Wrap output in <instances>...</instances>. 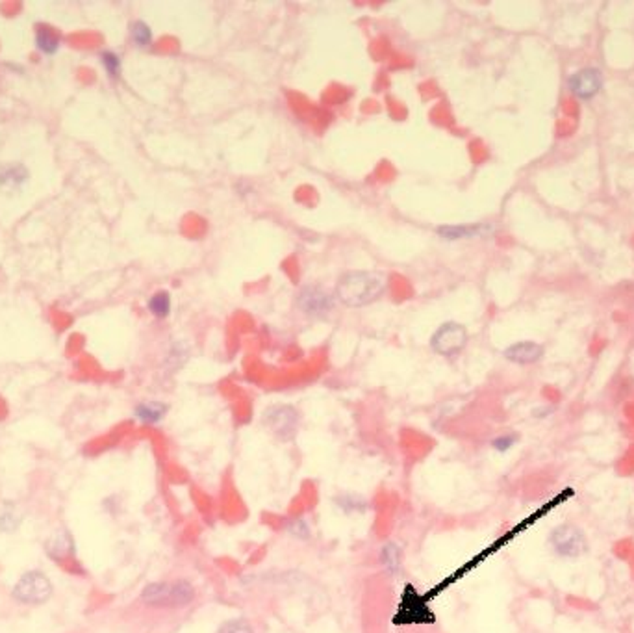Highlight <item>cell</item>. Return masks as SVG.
Wrapping results in <instances>:
<instances>
[{
  "mask_svg": "<svg viewBox=\"0 0 634 633\" xmlns=\"http://www.w3.org/2000/svg\"><path fill=\"white\" fill-rule=\"evenodd\" d=\"M386 290V279L381 273L349 272L336 284V297L347 306H365L375 303Z\"/></svg>",
  "mask_w": 634,
  "mask_h": 633,
  "instance_id": "obj_1",
  "label": "cell"
},
{
  "mask_svg": "<svg viewBox=\"0 0 634 633\" xmlns=\"http://www.w3.org/2000/svg\"><path fill=\"white\" fill-rule=\"evenodd\" d=\"M139 600L152 609H186L193 606L197 600V589L188 579H167V581H154L141 591Z\"/></svg>",
  "mask_w": 634,
  "mask_h": 633,
  "instance_id": "obj_2",
  "label": "cell"
},
{
  "mask_svg": "<svg viewBox=\"0 0 634 633\" xmlns=\"http://www.w3.org/2000/svg\"><path fill=\"white\" fill-rule=\"evenodd\" d=\"M432 602L421 593L414 584H404L397 607L392 615L393 628H412V626H434L438 623L436 613L430 606Z\"/></svg>",
  "mask_w": 634,
  "mask_h": 633,
  "instance_id": "obj_3",
  "label": "cell"
},
{
  "mask_svg": "<svg viewBox=\"0 0 634 633\" xmlns=\"http://www.w3.org/2000/svg\"><path fill=\"white\" fill-rule=\"evenodd\" d=\"M547 542L551 546V550L564 559H577L585 552H588V539H586L585 531L573 524H560L557 528H553Z\"/></svg>",
  "mask_w": 634,
  "mask_h": 633,
  "instance_id": "obj_4",
  "label": "cell"
},
{
  "mask_svg": "<svg viewBox=\"0 0 634 633\" xmlns=\"http://www.w3.org/2000/svg\"><path fill=\"white\" fill-rule=\"evenodd\" d=\"M262 422L275 439L292 442L301 429V414L293 405H273L264 412Z\"/></svg>",
  "mask_w": 634,
  "mask_h": 633,
  "instance_id": "obj_5",
  "label": "cell"
},
{
  "mask_svg": "<svg viewBox=\"0 0 634 633\" xmlns=\"http://www.w3.org/2000/svg\"><path fill=\"white\" fill-rule=\"evenodd\" d=\"M468 331L463 325L454 322H447L440 325V329L432 334L430 345L441 357H457L466 347Z\"/></svg>",
  "mask_w": 634,
  "mask_h": 633,
  "instance_id": "obj_6",
  "label": "cell"
},
{
  "mask_svg": "<svg viewBox=\"0 0 634 633\" xmlns=\"http://www.w3.org/2000/svg\"><path fill=\"white\" fill-rule=\"evenodd\" d=\"M50 593H52V585L49 578L38 570L24 574L13 589L15 600L22 604H43L49 600Z\"/></svg>",
  "mask_w": 634,
  "mask_h": 633,
  "instance_id": "obj_7",
  "label": "cell"
},
{
  "mask_svg": "<svg viewBox=\"0 0 634 633\" xmlns=\"http://www.w3.org/2000/svg\"><path fill=\"white\" fill-rule=\"evenodd\" d=\"M569 91L580 100L594 99L603 88V75L596 67H583L568 80Z\"/></svg>",
  "mask_w": 634,
  "mask_h": 633,
  "instance_id": "obj_8",
  "label": "cell"
},
{
  "mask_svg": "<svg viewBox=\"0 0 634 633\" xmlns=\"http://www.w3.org/2000/svg\"><path fill=\"white\" fill-rule=\"evenodd\" d=\"M299 306L308 316H326L334 306V299L319 286H306L299 294Z\"/></svg>",
  "mask_w": 634,
  "mask_h": 633,
  "instance_id": "obj_9",
  "label": "cell"
},
{
  "mask_svg": "<svg viewBox=\"0 0 634 633\" xmlns=\"http://www.w3.org/2000/svg\"><path fill=\"white\" fill-rule=\"evenodd\" d=\"M377 561L381 565L382 574L390 579H397L403 576L404 570V552L397 540L382 542L377 554Z\"/></svg>",
  "mask_w": 634,
  "mask_h": 633,
  "instance_id": "obj_10",
  "label": "cell"
},
{
  "mask_svg": "<svg viewBox=\"0 0 634 633\" xmlns=\"http://www.w3.org/2000/svg\"><path fill=\"white\" fill-rule=\"evenodd\" d=\"M505 357L510 362H516V364H532V362L540 361L544 357V347L536 342H529V340L516 342V344L508 345L505 350Z\"/></svg>",
  "mask_w": 634,
  "mask_h": 633,
  "instance_id": "obj_11",
  "label": "cell"
},
{
  "mask_svg": "<svg viewBox=\"0 0 634 633\" xmlns=\"http://www.w3.org/2000/svg\"><path fill=\"white\" fill-rule=\"evenodd\" d=\"M332 503L342 515H365L371 509V501L358 492H338Z\"/></svg>",
  "mask_w": 634,
  "mask_h": 633,
  "instance_id": "obj_12",
  "label": "cell"
},
{
  "mask_svg": "<svg viewBox=\"0 0 634 633\" xmlns=\"http://www.w3.org/2000/svg\"><path fill=\"white\" fill-rule=\"evenodd\" d=\"M169 412V407L161 401H143L134 409V416L145 425H158Z\"/></svg>",
  "mask_w": 634,
  "mask_h": 633,
  "instance_id": "obj_13",
  "label": "cell"
},
{
  "mask_svg": "<svg viewBox=\"0 0 634 633\" xmlns=\"http://www.w3.org/2000/svg\"><path fill=\"white\" fill-rule=\"evenodd\" d=\"M491 230V227L482 225V223H475V225H445V227L438 228V234L445 240H463V238H477V236H484Z\"/></svg>",
  "mask_w": 634,
  "mask_h": 633,
  "instance_id": "obj_14",
  "label": "cell"
},
{
  "mask_svg": "<svg viewBox=\"0 0 634 633\" xmlns=\"http://www.w3.org/2000/svg\"><path fill=\"white\" fill-rule=\"evenodd\" d=\"M282 531L287 537L301 540V542H306V540L312 539V528H310V522L306 520L304 515H295V517H290L287 520H284L282 522Z\"/></svg>",
  "mask_w": 634,
  "mask_h": 633,
  "instance_id": "obj_15",
  "label": "cell"
},
{
  "mask_svg": "<svg viewBox=\"0 0 634 633\" xmlns=\"http://www.w3.org/2000/svg\"><path fill=\"white\" fill-rule=\"evenodd\" d=\"M28 180V169L22 164H11L0 169V186L6 189L21 188Z\"/></svg>",
  "mask_w": 634,
  "mask_h": 633,
  "instance_id": "obj_16",
  "label": "cell"
},
{
  "mask_svg": "<svg viewBox=\"0 0 634 633\" xmlns=\"http://www.w3.org/2000/svg\"><path fill=\"white\" fill-rule=\"evenodd\" d=\"M72 552H74V542H72V537L69 535V531H58V533L49 540V545H47V554H49L52 559H63V557L71 556Z\"/></svg>",
  "mask_w": 634,
  "mask_h": 633,
  "instance_id": "obj_17",
  "label": "cell"
},
{
  "mask_svg": "<svg viewBox=\"0 0 634 633\" xmlns=\"http://www.w3.org/2000/svg\"><path fill=\"white\" fill-rule=\"evenodd\" d=\"M35 45L38 50H41L43 54H56V50L60 49V38L56 36V32L49 26H39L35 30Z\"/></svg>",
  "mask_w": 634,
  "mask_h": 633,
  "instance_id": "obj_18",
  "label": "cell"
},
{
  "mask_svg": "<svg viewBox=\"0 0 634 633\" xmlns=\"http://www.w3.org/2000/svg\"><path fill=\"white\" fill-rule=\"evenodd\" d=\"M215 633H256V630L247 617H234L221 623Z\"/></svg>",
  "mask_w": 634,
  "mask_h": 633,
  "instance_id": "obj_19",
  "label": "cell"
},
{
  "mask_svg": "<svg viewBox=\"0 0 634 633\" xmlns=\"http://www.w3.org/2000/svg\"><path fill=\"white\" fill-rule=\"evenodd\" d=\"M147 305L156 318H167L171 312V295L167 292H158L150 297Z\"/></svg>",
  "mask_w": 634,
  "mask_h": 633,
  "instance_id": "obj_20",
  "label": "cell"
},
{
  "mask_svg": "<svg viewBox=\"0 0 634 633\" xmlns=\"http://www.w3.org/2000/svg\"><path fill=\"white\" fill-rule=\"evenodd\" d=\"M130 33H132L134 43L138 45V47H149L150 41H152V30L145 21H136L130 26Z\"/></svg>",
  "mask_w": 634,
  "mask_h": 633,
  "instance_id": "obj_21",
  "label": "cell"
},
{
  "mask_svg": "<svg viewBox=\"0 0 634 633\" xmlns=\"http://www.w3.org/2000/svg\"><path fill=\"white\" fill-rule=\"evenodd\" d=\"M21 520L22 517L13 509V506H4L0 509V531H13Z\"/></svg>",
  "mask_w": 634,
  "mask_h": 633,
  "instance_id": "obj_22",
  "label": "cell"
},
{
  "mask_svg": "<svg viewBox=\"0 0 634 633\" xmlns=\"http://www.w3.org/2000/svg\"><path fill=\"white\" fill-rule=\"evenodd\" d=\"M100 63H102V67H104L106 72L111 78H117L121 75V58L116 52H111V50L100 52Z\"/></svg>",
  "mask_w": 634,
  "mask_h": 633,
  "instance_id": "obj_23",
  "label": "cell"
},
{
  "mask_svg": "<svg viewBox=\"0 0 634 633\" xmlns=\"http://www.w3.org/2000/svg\"><path fill=\"white\" fill-rule=\"evenodd\" d=\"M518 439L519 437L516 433L499 435V437H496V439L491 440V448H493L497 453H508L514 446L518 444Z\"/></svg>",
  "mask_w": 634,
  "mask_h": 633,
  "instance_id": "obj_24",
  "label": "cell"
}]
</instances>
